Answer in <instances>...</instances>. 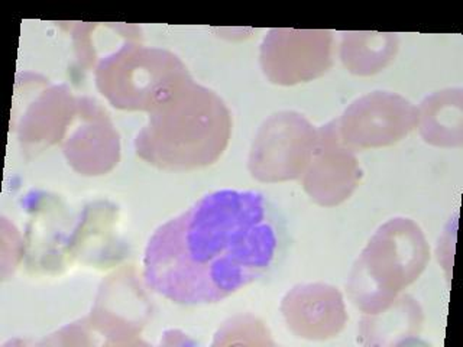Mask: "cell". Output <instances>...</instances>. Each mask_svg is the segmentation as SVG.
Returning a JSON list of instances; mask_svg holds the SVG:
<instances>
[{
  "mask_svg": "<svg viewBox=\"0 0 463 347\" xmlns=\"http://www.w3.org/2000/svg\"><path fill=\"white\" fill-rule=\"evenodd\" d=\"M284 242V224L264 194L221 190L154 231L144 279L180 305L219 303L271 271Z\"/></svg>",
  "mask_w": 463,
  "mask_h": 347,
  "instance_id": "6da1fadb",
  "label": "cell"
},
{
  "mask_svg": "<svg viewBox=\"0 0 463 347\" xmlns=\"http://www.w3.org/2000/svg\"><path fill=\"white\" fill-rule=\"evenodd\" d=\"M184 91L163 101L164 112L154 116L142 132L137 149L144 158L165 168H194L212 163L229 137V113L212 91L192 84L188 105Z\"/></svg>",
  "mask_w": 463,
  "mask_h": 347,
  "instance_id": "7a4b0ae2",
  "label": "cell"
},
{
  "mask_svg": "<svg viewBox=\"0 0 463 347\" xmlns=\"http://www.w3.org/2000/svg\"><path fill=\"white\" fill-rule=\"evenodd\" d=\"M429 259L430 248L414 221H387L354 265L349 281L352 300L366 314L387 310L398 294L419 278Z\"/></svg>",
  "mask_w": 463,
  "mask_h": 347,
  "instance_id": "3957f363",
  "label": "cell"
},
{
  "mask_svg": "<svg viewBox=\"0 0 463 347\" xmlns=\"http://www.w3.org/2000/svg\"><path fill=\"white\" fill-rule=\"evenodd\" d=\"M419 122L416 106L398 94L375 91L354 101L342 120L344 142L354 149L381 148L402 141Z\"/></svg>",
  "mask_w": 463,
  "mask_h": 347,
  "instance_id": "277c9868",
  "label": "cell"
},
{
  "mask_svg": "<svg viewBox=\"0 0 463 347\" xmlns=\"http://www.w3.org/2000/svg\"><path fill=\"white\" fill-rule=\"evenodd\" d=\"M420 134L427 144L436 146L462 145V90L438 91L421 103L419 108Z\"/></svg>",
  "mask_w": 463,
  "mask_h": 347,
  "instance_id": "5b68a950",
  "label": "cell"
},
{
  "mask_svg": "<svg viewBox=\"0 0 463 347\" xmlns=\"http://www.w3.org/2000/svg\"><path fill=\"white\" fill-rule=\"evenodd\" d=\"M345 65L359 76H371L381 71L394 60L398 51V38L394 33H345Z\"/></svg>",
  "mask_w": 463,
  "mask_h": 347,
  "instance_id": "8992f818",
  "label": "cell"
},
{
  "mask_svg": "<svg viewBox=\"0 0 463 347\" xmlns=\"http://www.w3.org/2000/svg\"><path fill=\"white\" fill-rule=\"evenodd\" d=\"M391 307L392 310L388 307L387 310L369 314L362 320L361 336L368 339L364 344H378L385 332L390 334L388 337H400L398 334L402 332L407 334L420 332L423 324V314L416 301L410 296H402L391 304Z\"/></svg>",
  "mask_w": 463,
  "mask_h": 347,
  "instance_id": "52a82bcc",
  "label": "cell"
}]
</instances>
